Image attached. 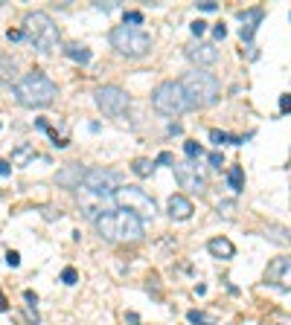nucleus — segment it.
I'll use <instances>...</instances> for the list:
<instances>
[{
  "mask_svg": "<svg viewBox=\"0 0 291 325\" xmlns=\"http://www.w3.org/2000/svg\"><path fill=\"white\" fill-rule=\"evenodd\" d=\"M12 96H15L18 105H24V108H47V105L58 96V84H55L47 73L32 70V73H27L24 79L15 81Z\"/></svg>",
  "mask_w": 291,
  "mask_h": 325,
  "instance_id": "f257e3e1",
  "label": "nucleus"
},
{
  "mask_svg": "<svg viewBox=\"0 0 291 325\" xmlns=\"http://www.w3.org/2000/svg\"><path fill=\"white\" fill-rule=\"evenodd\" d=\"M96 233L105 238V241H140L143 238V221L128 212V209H111V212H102L96 221Z\"/></svg>",
  "mask_w": 291,
  "mask_h": 325,
  "instance_id": "f03ea898",
  "label": "nucleus"
},
{
  "mask_svg": "<svg viewBox=\"0 0 291 325\" xmlns=\"http://www.w3.org/2000/svg\"><path fill=\"white\" fill-rule=\"evenodd\" d=\"M24 38H29V44L35 47L38 53H53L58 50V27L47 12H29L24 18Z\"/></svg>",
  "mask_w": 291,
  "mask_h": 325,
  "instance_id": "7ed1b4c3",
  "label": "nucleus"
},
{
  "mask_svg": "<svg viewBox=\"0 0 291 325\" xmlns=\"http://www.w3.org/2000/svg\"><path fill=\"white\" fill-rule=\"evenodd\" d=\"M152 105L163 117H181V113L192 110L190 96H186L181 81H160L155 90H152Z\"/></svg>",
  "mask_w": 291,
  "mask_h": 325,
  "instance_id": "20e7f679",
  "label": "nucleus"
},
{
  "mask_svg": "<svg viewBox=\"0 0 291 325\" xmlns=\"http://www.w3.org/2000/svg\"><path fill=\"white\" fill-rule=\"evenodd\" d=\"M181 84H183V90H186V96H190L192 108H207V105H213L218 99V79L207 70L195 67L192 73H186L181 79Z\"/></svg>",
  "mask_w": 291,
  "mask_h": 325,
  "instance_id": "39448f33",
  "label": "nucleus"
},
{
  "mask_svg": "<svg viewBox=\"0 0 291 325\" xmlns=\"http://www.w3.org/2000/svg\"><path fill=\"white\" fill-rule=\"evenodd\" d=\"M111 44L114 50L128 58H140L152 50V35L137 27H114L111 29Z\"/></svg>",
  "mask_w": 291,
  "mask_h": 325,
  "instance_id": "423d86ee",
  "label": "nucleus"
},
{
  "mask_svg": "<svg viewBox=\"0 0 291 325\" xmlns=\"http://www.w3.org/2000/svg\"><path fill=\"white\" fill-rule=\"evenodd\" d=\"M114 200L119 203V209L134 212L140 221H143V218H155V200L149 198L140 186H119V189L114 192Z\"/></svg>",
  "mask_w": 291,
  "mask_h": 325,
  "instance_id": "0eeeda50",
  "label": "nucleus"
},
{
  "mask_svg": "<svg viewBox=\"0 0 291 325\" xmlns=\"http://www.w3.org/2000/svg\"><path fill=\"white\" fill-rule=\"evenodd\" d=\"M93 99H96V108H99L105 117H122L128 110V105H131L128 93L122 90V87H117V84H102V87H96Z\"/></svg>",
  "mask_w": 291,
  "mask_h": 325,
  "instance_id": "6e6552de",
  "label": "nucleus"
},
{
  "mask_svg": "<svg viewBox=\"0 0 291 325\" xmlns=\"http://www.w3.org/2000/svg\"><path fill=\"white\" fill-rule=\"evenodd\" d=\"M119 174L117 172H108V169H85V177H82V192H93V195H105V198H114V192L119 189L117 186Z\"/></svg>",
  "mask_w": 291,
  "mask_h": 325,
  "instance_id": "1a4fd4ad",
  "label": "nucleus"
},
{
  "mask_svg": "<svg viewBox=\"0 0 291 325\" xmlns=\"http://www.w3.org/2000/svg\"><path fill=\"white\" fill-rule=\"evenodd\" d=\"M172 172H175V180L181 183V189H190V192H195V195H201V192L207 189V180L198 174V166H195L192 160L175 163Z\"/></svg>",
  "mask_w": 291,
  "mask_h": 325,
  "instance_id": "9d476101",
  "label": "nucleus"
},
{
  "mask_svg": "<svg viewBox=\"0 0 291 325\" xmlns=\"http://www.w3.org/2000/svg\"><path fill=\"white\" fill-rule=\"evenodd\" d=\"M186 58H190L195 67H210V64H216L218 61V50H216V44H190L186 47Z\"/></svg>",
  "mask_w": 291,
  "mask_h": 325,
  "instance_id": "9b49d317",
  "label": "nucleus"
},
{
  "mask_svg": "<svg viewBox=\"0 0 291 325\" xmlns=\"http://www.w3.org/2000/svg\"><path fill=\"white\" fill-rule=\"evenodd\" d=\"M265 282L285 288V282H291V256H280V259H274V262L268 264V270H265Z\"/></svg>",
  "mask_w": 291,
  "mask_h": 325,
  "instance_id": "f8f14e48",
  "label": "nucleus"
},
{
  "mask_svg": "<svg viewBox=\"0 0 291 325\" xmlns=\"http://www.w3.org/2000/svg\"><path fill=\"white\" fill-rule=\"evenodd\" d=\"M262 18H265V12L259 9V6L239 12V20H242V29H239V35H242V41H245V44H251V41H254L256 27H259V20H262Z\"/></svg>",
  "mask_w": 291,
  "mask_h": 325,
  "instance_id": "ddd939ff",
  "label": "nucleus"
},
{
  "mask_svg": "<svg viewBox=\"0 0 291 325\" xmlns=\"http://www.w3.org/2000/svg\"><path fill=\"white\" fill-rule=\"evenodd\" d=\"M166 212L172 221H186L192 215V200L183 198V195H172V198L166 200Z\"/></svg>",
  "mask_w": 291,
  "mask_h": 325,
  "instance_id": "4468645a",
  "label": "nucleus"
},
{
  "mask_svg": "<svg viewBox=\"0 0 291 325\" xmlns=\"http://www.w3.org/2000/svg\"><path fill=\"white\" fill-rule=\"evenodd\" d=\"M82 177H85V169L82 166H76V163L64 166L61 172L55 174V180L61 183V186H70V189H79V186H82Z\"/></svg>",
  "mask_w": 291,
  "mask_h": 325,
  "instance_id": "2eb2a0df",
  "label": "nucleus"
},
{
  "mask_svg": "<svg viewBox=\"0 0 291 325\" xmlns=\"http://www.w3.org/2000/svg\"><path fill=\"white\" fill-rule=\"evenodd\" d=\"M207 250L216 259H233L236 256V247H233V241L230 238H224V235H218V238H210L207 241Z\"/></svg>",
  "mask_w": 291,
  "mask_h": 325,
  "instance_id": "dca6fc26",
  "label": "nucleus"
},
{
  "mask_svg": "<svg viewBox=\"0 0 291 325\" xmlns=\"http://www.w3.org/2000/svg\"><path fill=\"white\" fill-rule=\"evenodd\" d=\"M265 238L274 244H280V247H285V244H291V229L288 226H280V224H268L265 226Z\"/></svg>",
  "mask_w": 291,
  "mask_h": 325,
  "instance_id": "f3484780",
  "label": "nucleus"
},
{
  "mask_svg": "<svg viewBox=\"0 0 291 325\" xmlns=\"http://www.w3.org/2000/svg\"><path fill=\"white\" fill-rule=\"evenodd\" d=\"M64 55L76 64H91V50H88L85 44H67L64 47Z\"/></svg>",
  "mask_w": 291,
  "mask_h": 325,
  "instance_id": "a211bd4d",
  "label": "nucleus"
},
{
  "mask_svg": "<svg viewBox=\"0 0 291 325\" xmlns=\"http://www.w3.org/2000/svg\"><path fill=\"white\" fill-rule=\"evenodd\" d=\"M227 186L233 192H245V172H242V166H233V169H230L227 172Z\"/></svg>",
  "mask_w": 291,
  "mask_h": 325,
  "instance_id": "6ab92c4d",
  "label": "nucleus"
},
{
  "mask_svg": "<svg viewBox=\"0 0 291 325\" xmlns=\"http://www.w3.org/2000/svg\"><path fill=\"white\" fill-rule=\"evenodd\" d=\"M32 157H35V148H32V145H18V148L12 151V166H27Z\"/></svg>",
  "mask_w": 291,
  "mask_h": 325,
  "instance_id": "aec40b11",
  "label": "nucleus"
},
{
  "mask_svg": "<svg viewBox=\"0 0 291 325\" xmlns=\"http://www.w3.org/2000/svg\"><path fill=\"white\" fill-rule=\"evenodd\" d=\"M131 169H134L137 177H149V174L155 172V163H152V160H146V157H137V160L131 163Z\"/></svg>",
  "mask_w": 291,
  "mask_h": 325,
  "instance_id": "412c9836",
  "label": "nucleus"
},
{
  "mask_svg": "<svg viewBox=\"0 0 291 325\" xmlns=\"http://www.w3.org/2000/svg\"><path fill=\"white\" fill-rule=\"evenodd\" d=\"M12 76H15V61H12V58H3V55H0V84L12 81Z\"/></svg>",
  "mask_w": 291,
  "mask_h": 325,
  "instance_id": "4be33fe9",
  "label": "nucleus"
},
{
  "mask_svg": "<svg viewBox=\"0 0 291 325\" xmlns=\"http://www.w3.org/2000/svg\"><path fill=\"white\" fill-rule=\"evenodd\" d=\"M186 319H190L192 325H216V319H213V316H210V314H201V311H190V314H186Z\"/></svg>",
  "mask_w": 291,
  "mask_h": 325,
  "instance_id": "5701e85b",
  "label": "nucleus"
},
{
  "mask_svg": "<svg viewBox=\"0 0 291 325\" xmlns=\"http://www.w3.org/2000/svg\"><path fill=\"white\" fill-rule=\"evenodd\" d=\"M183 151H186V157H190V160H195V157H201V154H204V148H201L198 143H183Z\"/></svg>",
  "mask_w": 291,
  "mask_h": 325,
  "instance_id": "b1692460",
  "label": "nucleus"
},
{
  "mask_svg": "<svg viewBox=\"0 0 291 325\" xmlns=\"http://www.w3.org/2000/svg\"><path fill=\"white\" fill-rule=\"evenodd\" d=\"M210 140H213L216 145H224V143H230L233 136H227L224 131H218V128H213V131H210Z\"/></svg>",
  "mask_w": 291,
  "mask_h": 325,
  "instance_id": "393cba45",
  "label": "nucleus"
},
{
  "mask_svg": "<svg viewBox=\"0 0 291 325\" xmlns=\"http://www.w3.org/2000/svg\"><path fill=\"white\" fill-rule=\"evenodd\" d=\"M210 166H213V169H221V166H224V154L213 151V154H210Z\"/></svg>",
  "mask_w": 291,
  "mask_h": 325,
  "instance_id": "a878e982",
  "label": "nucleus"
},
{
  "mask_svg": "<svg viewBox=\"0 0 291 325\" xmlns=\"http://www.w3.org/2000/svg\"><path fill=\"white\" fill-rule=\"evenodd\" d=\"M195 6H198L201 12H216V9H218V3H216V0H198Z\"/></svg>",
  "mask_w": 291,
  "mask_h": 325,
  "instance_id": "bb28decb",
  "label": "nucleus"
},
{
  "mask_svg": "<svg viewBox=\"0 0 291 325\" xmlns=\"http://www.w3.org/2000/svg\"><path fill=\"white\" fill-rule=\"evenodd\" d=\"M76 279H79V276H76V270H73V267H67V270L61 273V282H64V285H76Z\"/></svg>",
  "mask_w": 291,
  "mask_h": 325,
  "instance_id": "cd10ccee",
  "label": "nucleus"
},
{
  "mask_svg": "<svg viewBox=\"0 0 291 325\" xmlns=\"http://www.w3.org/2000/svg\"><path fill=\"white\" fill-rule=\"evenodd\" d=\"M218 215L230 218V215H233V203H230V200H221V203H218Z\"/></svg>",
  "mask_w": 291,
  "mask_h": 325,
  "instance_id": "c85d7f7f",
  "label": "nucleus"
},
{
  "mask_svg": "<svg viewBox=\"0 0 291 325\" xmlns=\"http://www.w3.org/2000/svg\"><path fill=\"white\" fill-rule=\"evenodd\" d=\"M190 29H192V35H195V38H201L204 32H207V24H204V20H195Z\"/></svg>",
  "mask_w": 291,
  "mask_h": 325,
  "instance_id": "c756f323",
  "label": "nucleus"
},
{
  "mask_svg": "<svg viewBox=\"0 0 291 325\" xmlns=\"http://www.w3.org/2000/svg\"><path fill=\"white\" fill-rule=\"evenodd\" d=\"M128 24H143V12H126V27Z\"/></svg>",
  "mask_w": 291,
  "mask_h": 325,
  "instance_id": "7c9ffc66",
  "label": "nucleus"
},
{
  "mask_svg": "<svg viewBox=\"0 0 291 325\" xmlns=\"http://www.w3.org/2000/svg\"><path fill=\"white\" fill-rule=\"evenodd\" d=\"M280 110H282V113H291V93L280 96Z\"/></svg>",
  "mask_w": 291,
  "mask_h": 325,
  "instance_id": "2f4dec72",
  "label": "nucleus"
},
{
  "mask_svg": "<svg viewBox=\"0 0 291 325\" xmlns=\"http://www.w3.org/2000/svg\"><path fill=\"white\" fill-rule=\"evenodd\" d=\"M6 264H9V267H18V264H20V256L15 253V250H9V253H6Z\"/></svg>",
  "mask_w": 291,
  "mask_h": 325,
  "instance_id": "473e14b6",
  "label": "nucleus"
},
{
  "mask_svg": "<svg viewBox=\"0 0 291 325\" xmlns=\"http://www.w3.org/2000/svg\"><path fill=\"white\" fill-rule=\"evenodd\" d=\"M213 35H216L218 41H221V38H227V27H224V24H216V27H213Z\"/></svg>",
  "mask_w": 291,
  "mask_h": 325,
  "instance_id": "72a5a7b5",
  "label": "nucleus"
},
{
  "mask_svg": "<svg viewBox=\"0 0 291 325\" xmlns=\"http://www.w3.org/2000/svg\"><path fill=\"white\" fill-rule=\"evenodd\" d=\"M6 38H9V41H20V38H24V29H9Z\"/></svg>",
  "mask_w": 291,
  "mask_h": 325,
  "instance_id": "f704fd0d",
  "label": "nucleus"
},
{
  "mask_svg": "<svg viewBox=\"0 0 291 325\" xmlns=\"http://www.w3.org/2000/svg\"><path fill=\"white\" fill-rule=\"evenodd\" d=\"M96 9L99 12H114L117 9V3H96Z\"/></svg>",
  "mask_w": 291,
  "mask_h": 325,
  "instance_id": "c9c22d12",
  "label": "nucleus"
},
{
  "mask_svg": "<svg viewBox=\"0 0 291 325\" xmlns=\"http://www.w3.org/2000/svg\"><path fill=\"white\" fill-rule=\"evenodd\" d=\"M157 163H160V166H166V163H172V154H169V151H163L160 157H157Z\"/></svg>",
  "mask_w": 291,
  "mask_h": 325,
  "instance_id": "e433bc0d",
  "label": "nucleus"
},
{
  "mask_svg": "<svg viewBox=\"0 0 291 325\" xmlns=\"http://www.w3.org/2000/svg\"><path fill=\"white\" fill-rule=\"evenodd\" d=\"M9 172H12V166H9V163H6V160H0V174L6 177V174H9Z\"/></svg>",
  "mask_w": 291,
  "mask_h": 325,
  "instance_id": "4c0bfd02",
  "label": "nucleus"
},
{
  "mask_svg": "<svg viewBox=\"0 0 291 325\" xmlns=\"http://www.w3.org/2000/svg\"><path fill=\"white\" fill-rule=\"evenodd\" d=\"M181 131H183V128L178 125V122H172V125H169V134H181Z\"/></svg>",
  "mask_w": 291,
  "mask_h": 325,
  "instance_id": "58836bf2",
  "label": "nucleus"
},
{
  "mask_svg": "<svg viewBox=\"0 0 291 325\" xmlns=\"http://www.w3.org/2000/svg\"><path fill=\"white\" fill-rule=\"evenodd\" d=\"M3 308H6V296H3V293H0V311H3Z\"/></svg>",
  "mask_w": 291,
  "mask_h": 325,
  "instance_id": "ea45409f",
  "label": "nucleus"
}]
</instances>
